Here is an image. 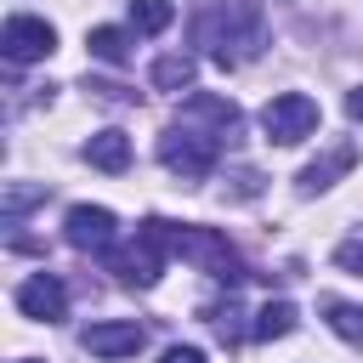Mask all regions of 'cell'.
I'll use <instances>...</instances> for the list:
<instances>
[{
    "label": "cell",
    "mask_w": 363,
    "mask_h": 363,
    "mask_svg": "<svg viewBox=\"0 0 363 363\" xmlns=\"http://www.w3.org/2000/svg\"><path fill=\"white\" fill-rule=\"evenodd\" d=\"M199 45H210V57L221 68H238L261 51V6L255 0H204L199 11Z\"/></svg>",
    "instance_id": "obj_1"
},
{
    "label": "cell",
    "mask_w": 363,
    "mask_h": 363,
    "mask_svg": "<svg viewBox=\"0 0 363 363\" xmlns=\"http://www.w3.org/2000/svg\"><path fill=\"white\" fill-rule=\"evenodd\" d=\"M170 250H176V227H170V221H159V216H147L125 250H108V267L119 272V284L147 289V284H159V272H164V255H170Z\"/></svg>",
    "instance_id": "obj_2"
},
{
    "label": "cell",
    "mask_w": 363,
    "mask_h": 363,
    "mask_svg": "<svg viewBox=\"0 0 363 363\" xmlns=\"http://www.w3.org/2000/svg\"><path fill=\"white\" fill-rule=\"evenodd\" d=\"M216 159H221V136H204V130H193V125H170V130L159 136V164H164L170 176H182V182L210 176Z\"/></svg>",
    "instance_id": "obj_3"
},
{
    "label": "cell",
    "mask_w": 363,
    "mask_h": 363,
    "mask_svg": "<svg viewBox=\"0 0 363 363\" xmlns=\"http://www.w3.org/2000/svg\"><path fill=\"white\" fill-rule=\"evenodd\" d=\"M176 255H187L193 267H204V272L221 278V284H238V278H244L238 250H233L216 227H176Z\"/></svg>",
    "instance_id": "obj_4"
},
{
    "label": "cell",
    "mask_w": 363,
    "mask_h": 363,
    "mask_svg": "<svg viewBox=\"0 0 363 363\" xmlns=\"http://www.w3.org/2000/svg\"><path fill=\"white\" fill-rule=\"evenodd\" d=\"M261 130H267V142H306L312 130H318V102L306 96V91H284V96H272L267 108H261Z\"/></svg>",
    "instance_id": "obj_5"
},
{
    "label": "cell",
    "mask_w": 363,
    "mask_h": 363,
    "mask_svg": "<svg viewBox=\"0 0 363 363\" xmlns=\"http://www.w3.org/2000/svg\"><path fill=\"white\" fill-rule=\"evenodd\" d=\"M0 51H6L11 62H40V57L57 51V28H51L45 17L17 11V17H6V28H0Z\"/></svg>",
    "instance_id": "obj_6"
},
{
    "label": "cell",
    "mask_w": 363,
    "mask_h": 363,
    "mask_svg": "<svg viewBox=\"0 0 363 363\" xmlns=\"http://www.w3.org/2000/svg\"><path fill=\"white\" fill-rule=\"evenodd\" d=\"M62 233H68L74 250H96V255H108L119 221H113V210H102V204H74L68 221H62Z\"/></svg>",
    "instance_id": "obj_7"
},
{
    "label": "cell",
    "mask_w": 363,
    "mask_h": 363,
    "mask_svg": "<svg viewBox=\"0 0 363 363\" xmlns=\"http://www.w3.org/2000/svg\"><path fill=\"white\" fill-rule=\"evenodd\" d=\"M17 312L34 318V323L68 318V289H62V278H57V272H34L28 284H17Z\"/></svg>",
    "instance_id": "obj_8"
},
{
    "label": "cell",
    "mask_w": 363,
    "mask_h": 363,
    "mask_svg": "<svg viewBox=\"0 0 363 363\" xmlns=\"http://www.w3.org/2000/svg\"><path fill=\"white\" fill-rule=\"evenodd\" d=\"M136 346H142V323H91L85 329L91 357H130Z\"/></svg>",
    "instance_id": "obj_9"
},
{
    "label": "cell",
    "mask_w": 363,
    "mask_h": 363,
    "mask_svg": "<svg viewBox=\"0 0 363 363\" xmlns=\"http://www.w3.org/2000/svg\"><path fill=\"white\" fill-rule=\"evenodd\" d=\"M352 164H357V147H352V142H335L323 159H312V164L301 170V193H323V187H329L340 170H352Z\"/></svg>",
    "instance_id": "obj_10"
},
{
    "label": "cell",
    "mask_w": 363,
    "mask_h": 363,
    "mask_svg": "<svg viewBox=\"0 0 363 363\" xmlns=\"http://www.w3.org/2000/svg\"><path fill=\"white\" fill-rule=\"evenodd\" d=\"M85 159H91L96 170H113V176H119V170L130 164V136H125V130H96V136L85 142Z\"/></svg>",
    "instance_id": "obj_11"
},
{
    "label": "cell",
    "mask_w": 363,
    "mask_h": 363,
    "mask_svg": "<svg viewBox=\"0 0 363 363\" xmlns=\"http://www.w3.org/2000/svg\"><path fill=\"white\" fill-rule=\"evenodd\" d=\"M182 119H210V125H216V130L227 136V130L238 125V108H233L227 96H210V91H193V96L182 102Z\"/></svg>",
    "instance_id": "obj_12"
},
{
    "label": "cell",
    "mask_w": 363,
    "mask_h": 363,
    "mask_svg": "<svg viewBox=\"0 0 363 363\" xmlns=\"http://www.w3.org/2000/svg\"><path fill=\"white\" fill-rule=\"evenodd\" d=\"M193 74H199V62H193L187 51H164V57L153 62V85H159V91H187Z\"/></svg>",
    "instance_id": "obj_13"
},
{
    "label": "cell",
    "mask_w": 363,
    "mask_h": 363,
    "mask_svg": "<svg viewBox=\"0 0 363 363\" xmlns=\"http://www.w3.org/2000/svg\"><path fill=\"white\" fill-rule=\"evenodd\" d=\"M295 318H301V312H295L289 301H267V306L255 312V323H250V335H255V340H284V335L295 329Z\"/></svg>",
    "instance_id": "obj_14"
},
{
    "label": "cell",
    "mask_w": 363,
    "mask_h": 363,
    "mask_svg": "<svg viewBox=\"0 0 363 363\" xmlns=\"http://www.w3.org/2000/svg\"><path fill=\"white\" fill-rule=\"evenodd\" d=\"M323 323H329L346 346H363V306H352V301H323Z\"/></svg>",
    "instance_id": "obj_15"
},
{
    "label": "cell",
    "mask_w": 363,
    "mask_h": 363,
    "mask_svg": "<svg viewBox=\"0 0 363 363\" xmlns=\"http://www.w3.org/2000/svg\"><path fill=\"white\" fill-rule=\"evenodd\" d=\"M176 23V6L170 0H130V28L136 34H164Z\"/></svg>",
    "instance_id": "obj_16"
},
{
    "label": "cell",
    "mask_w": 363,
    "mask_h": 363,
    "mask_svg": "<svg viewBox=\"0 0 363 363\" xmlns=\"http://www.w3.org/2000/svg\"><path fill=\"white\" fill-rule=\"evenodd\" d=\"M85 45H91V57H102V62H130V34L125 28H91L85 34Z\"/></svg>",
    "instance_id": "obj_17"
},
{
    "label": "cell",
    "mask_w": 363,
    "mask_h": 363,
    "mask_svg": "<svg viewBox=\"0 0 363 363\" xmlns=\"http://www.w3.org/2000/svg\"><path fill=\"white\" fill-rule=\"evenodd\" d=\"M204 318H210V329H216L221 340H238V318H244V312H238V301H233V295H227L221 306H204Z\"/></svg>",
    "instance_id": "obj_18"
},
{
    "label": "cell",
    "mask_w": 363,
    "mask_h": 363,
    "mask_svg": "<svg viewBox=\"0 0 363 363\" xmlns=\"http://www.w3.org/2000/svg\"><path fill=\"white\" fill-rule=\"evenodd\" d=\"M28 204H45V182L40 187H6V199H0V210H6V221H17Z\"/></svg>",
    "instance_id": "obj_19"
},
{
    "label": "cell",
    "mask_w": 363,
    "mask_h": 363,
    "mask_svg": "<svg viewBox=\"0 0 363 363\" xmlns=\"http://www.w3.org/2000/svg\"><path fill=\"white\" fill-rule=\"evenodd\" d=\"M335 267H346V272L363 278V238H346V244L335 250Z\"/></svg>",
    "instance_id": "obj_20"
},
{
    "label": "cell",
    "mask_w": 363,
    "mask_h": 363,
    "mask_svg": "<svg viewBox=\"0 0 363 363\" xmlns=\"http://www.w3.org/2000/svg\"><path fill=\"white\" fill-rule=\"evenodd\" d=\"M159 363H204V352H199V346H170Z\"/></svg>",
    "instance_id": "obj_21"
},
{
    "label": "cell",
    "mask_w": 363,
    "mask_h": 363,
    "mask_svg": "<svg viewBox=\"0 0 363 363\" xmlns=\"http://www.w3.org/2000/svg\"><path fill=\"white\" fill-rule=\"evenodd\" d=\"M346 113H352V119H363V85H357V91H346Z\"/></svg>",
    "instance_id": "obj_22"
},
{
    "label": "cell",
    "mask_w": 363,
    "mask_h": 363,
    "mask_svg": "<svg viewBox=\"0 0 363 363\" xmlns=\"http://www.w3.org/2000/svg\"><path fill=\"white\" fill-rule=\"evenodd\" d=\"M28 363H34V357H28Z\"/></svg>",
    "instance_id": "obj_23"
}]
</instances>
